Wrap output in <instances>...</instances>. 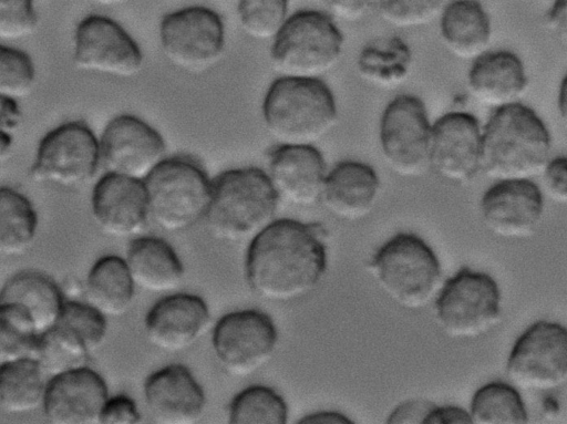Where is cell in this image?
Masks as SVG:
<instances>
[{
    "label": "cell",
    "instance_id": "ab89813d",
    "mask_svg": "<svg viewBox=\"0 0 567 424\" xmlns=\"http://www.w3.org/2000/svg\"><path fill=\"white\" fill-rule=\"evenodd\" d=\"M37 25L34 0H0V40L25 39Z\"/></svg>",
    "mask_w": 567,
    "mask_h": 424
},
{
    "label": "cell",
    "instance_id": "681fc988",
    "mask_svg": "<svg viewBox=\"0 0 567 424\" xmlns=\"http://www.w3.org/2000/svg\"><path fill=\"white\" fill-rule=\"evenodd\" d=\"M13 133L0 130V163L8 161L13 152Z\"/></svg>",
    "mask_w": 567,
    "mask_h": 424
},
{
    "label": "cell",
    "instance_id": "2e32d148",
    "mask_svg": "<svg viewBox=\"0 0 567 424\" xmlns=\"http://www.w3.org/2000/svg\"><path fill=\"white\" fill-rule=\"evenodd\" d=\"M430 167L452 183L482 172V126L473 114L452 111L432 123Z\"/></svg>",
    "mask_w": 567,
    "mask_h": 424
},
{
    "label": "cell",
    "instance_id": "f1b7e54d",
    "mask_svg": "<svg viewBox=\"0 0 567 424\" xmlns=\"http://www.w3.org/2000/svg\"><path fill=\"white\" fill-rule=\"evenodd\" d=\"M134 287L125 259L106 255L91 267L85 293L87 302L105 317H118L128 310Z\"/></svg>",
    "mask_w": 567,
    "mask_h": 424
},
{
    "label": "cell",
    "instance_id": "d590c367",
    "mask_svg": "<svg viewBox=\"0 0 567 424\" xmlns=\"http://www.w3.org/2000/svg\"><path fill=\"white\" fill-rule=\"evenodd\" d=\"M288 0H237L241 30L257 41H272L286 23Z\"/></svg>",
    "mask_w": 567,
    "mask_h": 424
},
{
    "label": "cell",
    "instance_id": "f6af8a7d",
    "mask_svg": "<svg viewBox=\"0 0 567 424\" xmlns=\"http://www.w3.org/2000/svg\"><path fill=\"white\" fill-rule=\"evenodd\" d=\"M423 424H472L470 412L453 405H435Z\"/></svg>",
    "mask_w": 567,
    "mask_h": 424
},
{
    "label": "cell",
    "instance_id": "d6a6232c",
    "mask_svg": "<svg viewBox=\"0 0 567 424\" xmlns=\"http://www.w3.org/2000/svg\"><path fill=\"white\" fill-rule=\"evenodd\" d=\"M90 354L76 337L55 324L39 334L33 358L52 378L85 366Z\"/></svg>",
    "mask_w": 567,
    "mask_h": 424
},
{
    "label": "cell",
    "instance_id": "60d3db41",
    "mask_svg": "<svg viewBox=\"0 0 567 424\" xmlns=\"http://www.w3.org/2000/svg\"><path fill=\"white\" fill-rule=\"evenodd\" d=\"M540 175L547 195L558 204L567 201V158L566 156H551Z\"/></svg>",
    "mask_w": 567,
    "mask_h": 424
},
{
    "label": "cell",
    "instance_id": "bcb514c9",
    "mask_svg": "<svg viewBox=\"0 0 567 424\" xmlns=\"http://www.w3.org/2000/svg\"><path fill=\"white\" fill-rule=\"evenodd\" d=\"M22 124V111L16 99L0 95V130L16 133Z\"/></svg>",
    "mask_w": 567,
    "mask_h": 424
},
{
    "label": "cell",
    "instance_id": "5bb4252c",
    "mask_svg": "<svg viewBox=\"0 0 567 424\" xmlns=\"http://www.w3.org/2000/svg\"><path fill=\"white\" fill-rule=\"evenodd\" d=\"M212 342L224 370L244 378L257 372L271 359L278 332L268 314L258 310H240L219 319Z\"/></svg>",
    "mask_w": 567,
    "mask_h": 424
},
{
    "label": "cell",
    "instance_id": "7c38bea8",
    "mask_svg": "<svg viewBox=\"0 0 567 424\" xmlns=\"http://www.w3.org/2000/svg\"><path fill=\"white\" fill-rule=\"evenodd\" d=\"M509 381L525 391H550L567 382V332L557 322L538 321L514 343L506 362Z\"/></svg>",
    "mask_w": 567,
    "mask_h": 424
},
{
    "label": "cell",
    "instance_id": "836d02e7",
    "mask_svg": "<svg viewBox=\"0 0 567 424\" xmlns=\"http://www.w3.org/2000/svg\"><path fill=\"white\" fill-rule=\"evenodd\" d=\"M228 416L231 424H286L288 407L275 390L254 385L233 399Z\"/></svg>",
    "mask_w": 567,
    "mask_h": 424
},
{
    "label": "cell",
    "instance_id": "6da1fadb",
    "mask_svg": "<svg viewBox=\"0 0 567 424\" xmlns=\"http://www.w3.org/2000/svg\"><path fill=\"white\" fill-rule=\"evenodd\" d=\"M326 236L320 224L274 220L250 240L246 275L251 290L278 302L309 294L327 270Z\"/></svg>",
    "mask_w": 567,
    "mask_h": 424
},
{
    "label": "cell",
    "instance_id": "44dd1931",
    "mask_svg": "<svg viewBox=\"0 0 567 424\" xmlns=\"http://www.w3.org/2000/svg\"><path fill=\"white\" fill-rule=\"evenodd\" d=\"M210 316L198 296L177 293L157 301L145 318L148 341L164 352L190 348L207 330Z\"/></svg>",
    "mask_w": 567,
    "mask_h": 424
},
{
    "label": "cell",
    "instance_id": "5b68a950",
    "mask_svg": "<svg viewBox=\"0 0 567 424\" xmlns=\"http://www.w3.org/2000/svg\"><path fill=\"white\" fill-rule=\"evenodd\" d=\"M343 46V34L328 13L302 10L272 40L271 64L280 77L321 80L338 65Z\"/></svg>",
    "mask_w": 567,
    "mask_h": 424
},
{
    "label": "cell",
    "instance_id": "f546056e",
    "mask_svg": "<svg viewBox=\"0 0 567 424\" xmlns=\"http://www.w3.org/2000/svg\"><path fill=\"white\" fill-rule=\"evenodd\" d=\"M47 374L34 358L0 364V406L12 414L32 412L42 406Z\"/></svg>",
    "mask_w": 567,
    "mask_h": 424
},
{
    "label": "cell",
    "instance_id": "4316f807",
    "mask_svg": "<svg viewBox=\"0 0 567 424\" xmlns=\"http://www.w3.org/2000/svg\"><path fill=\"white\" fill-rule=\"evenodd\" d=\"M0 302L22 308L40 334L56 324L64 299L58 285L48 275L23 270L4 282L0 290Z\"/></svg>",
    "mask_w": 567,
    "mask_h": 424
},
{
    "label": "cell",
    "instance_id": "816d5d0a",
    "mask_svg": "<svg viewBox=\"0 0 567 424\" xmlns=\"http://www.w3.org/2000/svg\"><path fill=\"white\" fill-rule=\"evenodd\" d=\"M89 2L104 8L118 7L126 3L128 0H87Z\"/></svg>",
    "mask_w": 567,
    "mask_h": 424
},
{
    "label": "cell",
    "instance_id": "ac0fdd59",
    "mask_svg": "<svg viewBox=\"0 0 567 424\" xmlns=\"http://www.w3.org/2000/svg\"><path fill=\"white\" fill-rule=\"evenodd\" d=\"M91 209L104 234L117 238L137 236L150 218L144 182L105 173L93 187Z\"/></svg>",
    "mask_w": 567,
    "mask_h": 424
},
{
    "label": "cell",
    "instance_id": "7bdbcfd3",
    "mask_svg": "<svg viewBox=\"0 0 567 424\" xmlns=\"http://www.w3.org/2000/svg\"><path fill=\"white\" fill-rule=\"evenodd\" d=\"M331 18L357 22L369 17L378 8V0H322Z\"/></svg>",
    "mask_w": 567,
    "mask_h": 424
},
{
    "label": "cell",
    "instance_id": "52a82bcc",
    "mask_svg": "<svg viewBox=\"0 0 567 424\" xmlns=\"http://www.w3.org/2000/svg\"><path fill=\"white\" fill-rule=\"evenodd\" d=\"M148 217L164 231L179 232L205 217L212 182L192 158H165L144 180Z\"/></svg>",
    "mask_w": 567,
    "mask_h": 424
},
{
    "label": "cell",
    "instance_id": "ee69618b",
    "mask_svg": "<svg viewBox=\"0 0 567 424\" xmlns=\"http://www.w3.org/2000/svg\"><path fill=\"white\" fill-rule=\"evenodd\" d=\"M435 404L429 400L413 399L399 404L388 416L389 424H423Z\"/></svg>",
    "mask_w": 567,
    "mask_h": 424
},
{
    "label": "cell",
    "instance_id": "4dcf8cb0",
    "mask_svg": "<svg viewBox=\"0 0 567 424\" xmlns=\"http://www.w3.org/2000/svg\"><path fill=\"white\" fill-rule=\"evenodd\" d=\"M37 229L38 214L30 199L11 187H0V257L25 252Z\"/></svg>",
    "mask_w": 567,
    "mask_h": 424
},
{
    "label": "cell",
    "instance_id": "c3c4849f",
    "mask_svg": "<svg viewBox=\"0 0 567 424\" xmlns=\"http://www.w3.org/2000/svg\"><path fill=\"white\" fill-rule=\"evenodd\" d=\"M299 423L300 424H352L353 422L350 421L346 415H343L341 413L323 411V412H317V413L307 415Z\"/></svg>",
    "mask_w": 567,
    "mask_h": 424
},
{
    "label": "cell",
    "instance_id": "7402d4cb",
    "mask_svg": "<svg viewBox=\"0 0 567 424\" xmlns=\"http://www.w3.org/2000/svg\"><path fill=\"white\" fill-rule=\"evenodd\" d=\"M146 406L157 423L190 424L203 415L206 397L190 371L171 364L153 372L144 383Z\"/></svg>",
    "mask_w": 567,
    "mask_h": 424
},
{
    "label": "cell",
    "instance_id": "4fadbf2b",
    "mask_svg": "<svg viewBox=\"0 0 567 424\" xmlns=\"http://www.w3.org/2000/svg\"><path fill=\"white\" fill-rule=\"evenodd\" d=\"M73 64L78 70L131 79L143 68V54L135 40L116 21L90 14L76 25Z\"/></svg>",
    "mask_w": 567,
    "mask_h": 424
},
{
    "label": "cell",
    "instance_id": "d6986e66",
    "mask_svg": "<svg viewBox=\"0 0 567 424\" xmlns=\"http://www.w3.org/2000/svg\"><path fill=\"white\" fill-rule=\"evenodd\" d=\"M107 397L104 379L85 365L50 378L42 409L54 424H95Z\"/></svg>",
    "mask_w": 567,
    "mask_h": 424
},
{
    "label": "cell",
    "instance_id": "277c9868",
    "mask_svg": "<svg viewBox=\"0 0 567 424\" xmlns=\"http://www.w3.org/2000/svg\"><path fill=\"white\" fill-rule=\"evenodd\" d=\"M278 200L264 170L256 167L226 170L212 182L205 215L207 226L220 240H251L274 221Z\"/></svg>",
    "mask_w": 567,
    "mask_h": 424
},
{
    "label": "cell",
    "instance_id": "d4e9b609",
    "mask_svg": "<svg viewBox=\"0 0 567 424\" xmlns=\"http://www.w3.org/2000/svg\"><path fill=\"white\" fill-rule=\"evenodd\" d=\"M440 37L445 49L461 60H474L489 48L492 23L481 2L453 0L441 10Z\"/></svg>",
    "mask_w": 567,
    "mask_h": 424
},
{
    "label": "cell",
    "instance_id": "30bf717a",
    "mask_svg": "<svg viewBox=\"0 0 567 424\" xmlns=\"http://www.w3.org/2000/svg\"><path fill=\"white\" fill-rule=\"evenodd\" d=\"M101 164L99 138L82 121H70L49 131L39 142L30 177L37 183L81 187Z\"/></svg>",
    "mask_w": 567,
    "mask_h": 424
},
{
    "label": "cell",
    "instance_id": "603a6c76",
    "mask_svg": "<svg viewBox=\"0 0 567 424\" xmlns=\"http://www.w3.org/2000/svg\"><path fill=\"white\" fill-rule=\"evenodd\" d=\"M466 82L478 103L496 110L520 102L528 87V75L515 52L487 50L472 60Z\"/></svg>",
    "mask_w": 567,
    "mask_h": 424
},
{
    "label": "cell",
    "instance_id": "8fae6325",
    "mask_svg": "<svg viewBox=\"0 0 567 424\" xmlns=\"http://www.w3.org/2000/svg\"><path fill=\"white\" fill-rule=\"evenodd\" d=\"M432 122L424 102L399 94L383 108L379 146L386 165L403 177L420 176L430 167Z\"/></svg>",
    "mask_w": 567,
    "mask_h": 424
},
{
    "label": "cell",
    "instance_id": "3957f363",
    "mask_svg": "<svg viewBox=\"0 0 567 424\" xmlns=\"http://www.w3.org/2000/svg\"><path fill=\"white\" fill-rule=\"evenodd\" d=\"M261 112L277 146H315L338 120L334 95L322 80L279 76L267 90Z\"/></svg>",
    "mask_w": 567,
    "mask_h": 424
},
{
    "label": "cell",
    "instance_id": "9a60e30c",
    "mask_svg": "<svg viewBox=\"0 0 567 424\" xmlns=\"http://www.w3.org/2000/svg\"><path fill=\"white\" fill-rule=\"evenodd\" d=\"M101 164L112 173L144 182L166 158L161 134L131 114L113 117L99 138Z\"/></svg>",
    "mask_w": 567,
    "mask_h": 424
},
{
    "label": "cell",
    "instance_id": "ffe728a7",
    "mask_svg": "<svg viewBox=\"0 0 567 424\" xmlns=\"http://www.w3.org/2000/svg\"><path fill=\"white\" fill-rule=\"evenodd\" d=\"M327 165L316 146H277L269 154V182L279 199L311 207L321 199Z\"/></svg>",
    "mask_w": 567,
    "mask_h": 424
},
{
    "label": "cell",
    "instance_id": "83f0119b",
    "mask_svg": "<svg viewBox=\"0 0 567 424\" xmlns=\"http://www.w3.org/2000/svg\"><path fill=\"white\" fill-rule=\"evenodd\" d=\"M413 53L398 35H384L365 43L357 58V70L362 80L380 89H394L410 76Z\"/></svg>",
    "mask_w": 567,
    "mask_h": 424
},
{
    "label": "cell",
    "instance_id": "cb8c5ba5",
    "mask_svg": "<svg viewBox=\"0 0 567 424\" xmlns=\"http://www.w3.org/2000/svg\"><path fill=\"white\" fill-rule=\"evenodd\" d=\"M381 189L375 169L360 161H343L327 173L320 201L343 220H358L375 206Z\"/></svg>",
    "mask_w": 567,
    "mask_h": 424
},
{
    "label": "cell",
    "instance_id": "ba28073f",
    "mask_svg": "<svg viewBox=\"0 0 567 424\" xmlns=\"http://www.w3.org/2000/svg\"><path fill=\"white\" fill-rule=\"evenodd\" d=\"M435 316L450 338L476 339L486 334L502 318L497 282L485 272L461 269L440 288Z\"/></svg>",
    "mask_w": 567,
    "mask_h": 424
},
{
    "label": "cell",
    "instance_id": "7dc6e473",
    "mask_svg": "<svg viewBox=\"0 0 567 424\" xmlns=\"http://www.w3.org/2000/svg\"><path fill=\"white\" fill-rule=\"evenodd\" d=\"M547 27L563 41L567 34V0H554L546 17Z\"/></svg>",
    "mask_w": 567,
    "mask_h": 424
},
{
    "label": "cell",
    "instance_id": "8d00e7d4",
    "mask_svg": "<svg viewBox=\"0 0 567 424\" xmlns=\"http://www.w3.org/2000/svg\"><path fill=\"white\" fill-rule=\"evenodd\" d=\"M56 325L76 337L92 353L104 342L106 317L89 302L64 301Z\"/></svg>",
    "mask_w": 567,
    "mask_h": 424
},
{
    "label": "cell",
    "instance_id": "f5cc1de1",
    "mask_svg": "<svg viewBox=\"0 0 567 424\" xmlns=\"http://www.w3.org/2000/svg\"><path fill=\"white\" fill-rule=\"evenodd\" d=\"M474 1H478V2H481V1H483V0H474Z\"/></svg>",
    "mask_w": 567,
    "mask_h": 424
},
{
    "label": "cell",
    "instance_id": "f907efd6",
    "mask_svg": "<svg viewBox=\"0 0 567 424\" xmlns=\"http://www.w3.org/2000/svg\"><path fill=\"white\" fill-rule=\"evenodd\" d=\"M557 94V110L561 118L566 120L567 103H566V77H563Z\"/></svg>",
    "mask_w": 567,
    "mask_h": 424
},
{
    "label": "cell",
    "instance_id": "f35d334b",
    "mask_svg": "<svg viewBox=\"0 0 567 424\" xmlns=\"http://www.w3.org/2000/svg\"><path fill=\"white\" fill-rule=\"evenodd\" d=\"M443 0H378L383 20L400 29L430 23L442 10Z\"/></svg>",
    "mask_w": 567,
    "mask_h": 424
},
{
    "label": "cell",
    "instance_id": "e0dca14e",
    "mask_svg": "<svg viewBox=\"0 0 567 424\" xmlns=\"http://www.w3.org/2000/svg\"><path fill=\"white\" fill-rule=\"evenodd\" d=\"M480 211L485 227L503 238L532 236L544 214V197L532 179L496 180L482 196Z\"/></svg>",
    "mask_w": 567,
    "mask_h": 424
},
{
    "label": "cell",
    "instance_id": "7a4b0ae2",
    "mask_svg": "<svg viewBox=\"0 0 567 424\" xmlns=\"http://www.w3.org/2000/svg\"><path fill=\"white\" fill-rule=\"evenodd\" d=\"M550 157L547 125L522 102L494 110L482 127V172L496 180L532 179Z\"/></svg>",
    "mask_w": 567,
    "mask_h": 424
},
{
    "label": "cell",
    "instance_id": "484cf974",
    "mask_svg": "<svg viewBox=\"0 0 567 424\" xmlns=\"http://www.w3.org/2000/svg\"><path fill=\"white\" fill-rule=\"evenodd\" d=\"M134 286L153 293L176 289L184 276L183 263L171 245L157 237H137L125 259Z\"/></svg>",
    "mask_w": 567,
    "mask_h": 424
},
{
    "label": "cell",
    "instance_id": "74e56055",
    "mask_svg": "<svg viewBox=\"0 0 567 424\" xmlns=\"http://www.w3.org/2000/svg\"><path fill=\"white\" fill-rule=\"evenodd\" d=\"M37 79L32 59L22 50L0 43V95L20 100L31 94Z\"/></svg>",
    "mask_w": 567,
    "mask_h": 424
},
{
    "label": "cell",
    "instance_id": "e575fe53",
    "mask_svg": "<svg viewBox=\"0 0 567 424\" xmlns=\"http://www.w3.org/2000/svg\"><path fill=\"white\" fill-rule=\"evenodd\" d=\"M39 333L19 306L0 302V364L33 358Z\"/></svg>",
    "mask_w": 567,
    "mask_h": 424
},
{
    "label": "cell",
    "instance_id": "9c48e42d",
    "mask_svg": "<svg viewBox=\"0 0 567 424\" xmlns=\"http://www.w3.org/2000/svg\"><path fill=\"white\" fill-rule=\"evenodd\" d=\"M158 34L166 61L190 74L214 68L225 48L221 18L207 7L193 6L165 14Z\"/></svg>",
    "mask_w": 567,
    "mask_h": 424
},
{
    "label": "cell",
    "instance_id": "8992f818",
    "mask_svg": "<svg viewBox=\"0 0 567 424\" xmlns=\"http://www.w3.org/2000/svg\"><path fill=\"white\" fill-rule=\"evenodd\" d=\"M368 268L390 299L412 310L427 306L442 281L435 252L423 239L409 232H400L384 242Z\"/></svg>",
    "mask_w": 567,
    "mask_h": 424
},
{
    "label": "cell",
    "instance_id": "1f68e13d",
    "mask_svg": "<svg viewBox=\"0 0 567 424\" xmlns=\"http://www.w3.org/2000/svg\"><path fill=\"white\" fill-rule=\"evenodd\" d=\"M472 424H525L528 415L519 392L511 384L491 382L471 401Z\"/></svg>",
    "mask_w": 567,
    "mask_h": 424
},
{
    "label": "cell",
    "instance_id": "b9f144b4",
    "mask_svg": "<svg viewBox=\"0 0 567 424\" xmlns=\"http://www.w3.org/2000/svg\"><path fill=\"white\" fill-rule=\"evenodd\" d=\"M140 420L141 415L135 402L124 394H118L107 397L102 407L99 423L136 424Z\"/></svg>",
    "mask_w": 567,
    "mask_h": 424
}]
</instances>
